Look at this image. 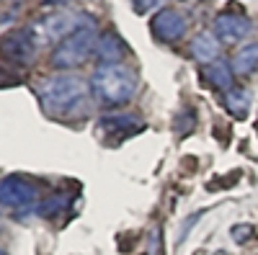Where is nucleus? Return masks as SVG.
<instances>
[{
  "label": "nucleus",
  "mask_w": 258,
  "mask_h": 255,
  "mask_svg": "<svg viewBox=\"0 0 258 255\" xmlns=\"http://www.w3.org/2000/svg\"><path fill=\"white\" fill-rule=\"evenodd\" d=\"M93 88L83 77L64 72L39 82V101L52 116H80L88 109Z\"/></svg>",
  "instance_id": "nucleus-1"
},
{
  "label": "nucleus",
  "mask_w": 258,
  "mask_h": 255,
  "mask_svg": "<svg viewBox=\"0 0 258 255\" xmlns=\"http://www.w3.org/2000/svg\"><path fill=\"white\" fill-rule=\"evenodd\" d=\"M91 88L103 103H126L137 93V75L126 65H101L93 72Z\"/></svg>",
  "instance_id": "nucleus-2"
},
{
  "label": "nucleus",
  "mask_w": 258,
  "mask_h": 255,
  "mask_svg": "<svg viewBox=\"0 0 258 255\" xmlns=\"http://www.w3.org/2000/svg\"><path fill=\"white\" fill-rule=\"evenodd\" d=\"M96 47H98V36L93 26H83L80 31H75L73 36L57 44V49L52 52V65L57 70H73L83 62H88V57L96 54Z\"/></svg>",
  "instance_id": "nucleus-3"
},
{
  "label": "nucleus",
  "mask_w": 258,
  "mask_h": 255,
  "mask_svg": "<svg viewBox=\"0 0 258 255\" xmlns=\"http://www.w3.org/2000/svg\"><path fill=\"white\" fill-rule=\"evenodd\" d=\"M83 26H91L85 16L80 13H73V11H62V13H52V16H44L41 21L31 26L36 41H49V44H59L68 36H73L75 31H80Z\"/></svg>",
  "instance_id": "nucleus-4"
},
{
  "label": "nucleus",
  "mask_w": 258,
  "mask_h": 255,
  "mask_svg": "<svg viewBox=\"0 0 258 255\" xmlns=\"http://www.w3.org/2000/svg\"><path fill=\"white\" fill-rule=\"evenodd\" d=\"M0 54L13 67H29L36 57V36L29 29H16L0 39Z\"/></svg>",
  "instance_id": "nucleus-5"
},
{
  "label": "nucleus",
  "mask_w": 258,
  "mask_h": 255,
  "mask_svg": "<svg viewBox=\"0 0 258 255\" xmlns=\"http://www.w3.org/2000/svg\"><path fill=\"white\" fill-rule=\"evenodd\" d=\"M39 199L34 181L24 176H8L0 181V204L8 209H31Z\"/></svg>",
  "instance_id": "nucleus-6"
},
{
  "label": "nucleus",
  "mask_w": 258,
  "mask_h": 255,
  "mask_svg": "<svg viewBox=\"0 0 258 255\" xmlns=\"http://www.w3.org/2000/svg\"><path fill=\"white\" fill-rule=\"evenodd\" d=\"M150 29H153V34L160 39V41H178L186 36L188 31V24H186V18L173 11V8H163L155 13L153 18V24H150Z\"/></svg>",
  "instance_id": "nucleus-7"
},
{
  "label": "nucleus",
  "mask_w": 258,
  "mask_h": 255,
  "mask_svg": "<svg viewBox=\"0 0 258 255\" xmlns=\"http://www.w3.org/2000/svg\"><path fill=\"white\" fill-rule=\"evenodd\" d=\"M250 34V21L243 16V13H232V11H225L214 18V36L225 44H235Z\"/></svg>",
  "instance_id": "nucleus-8"
},
{
  "label": "nucleus",
  "mask_w": 258,
  "mask_h": 255,
  "mask_svg": "<svg viewBox=\"0 0 258 255\" xmlns=\"http://www.w3.org/2000/svg\"><path fill=\"white\" fill-rule=\"evenodd\" d=\"M142 129V124L137 116L132 114H114V116H103L101 124H98V132L103 134V139L109 142H119V139H126L129 134H135Z\"/></svg>",
  "instance_id": "nucleus-9"
},
{
  "label": "nucleus",
  "mask_w": 258,
  "mask_h": 255,
  "mask_svg": "<svg viewBox=\"0 0 258 255\" xmlns=\"http://www.w3.org/2000/svg\"><path fill=\"white\" fill-rule=\"evenodd\" d=\"M126 54V44L114 34L106 31L98 36V47H96V57L101 65H121V59Z\"/></svg>",
  "instance_id": "nucleus-10"
},
{
  "label": "nucleus",
  "mask_w": 258,
  "mask_h": 255,
  "mask_svg": "<svg viewBox=\"0 0 258 255\" xmlns=\"http://www.w3.org/2000/svg\"><path fill=\"white\" fill-rule=\"evenodd\" d=\"M191 54L194 59L204 62V65H212V62L220 59V39L212 34H199L191 39Z\"/></svg>",
  "instance_id": "nucleus-11"
},
{
  "label": "nucleus",
  "mask_w": 258,
  "mask_h": 255,
  "mask_svg": "<svg viewBox=\"0 0 258 255\" xmlns=\"http://www.w3.org/2000/svg\"><path fill=\"white\" fill-rule=\"evenodd\" d=\"M204 77L214 85V88H220V91H230V85H232V67L227 65V62H212V65L204 67Z\"/></svg>",
  "instance_id": "nucleus-12"
},
{
  "label": "nucleus",
  "mask_w": 258,
  "mask_h": 255,
  "mask_svg": "<svg viewBox=\"0 0 258 255\" xmlns=\"http://www.w3.org/2000/svg\"><path fill=\"white\" fill-rule=\"evenodd\" d=\"M232 72H238V75H248V72H253L255 67H258V44H248V47H243L238 54H235V59H232Z\"/></svg>",
  "instance_id": "nucleus-13"
},
{
  "label": "nucleus",
  "mask_w": 258,
  "mask_h": 255,
  "mask_svg": "<svg viewBox=\"0 0 258 255\" xmlns=\"http://www.w3.org/2000/svg\"><path fill=\"white\" fill-rule=\"evenodd\" d=\"M225 106H227V111L235 119H245L248 116V109H250V96L245 91H227Z\"/></svg>",
  "instance_id": "nucleus-14"
},
{
  "label": "nucleus",
  "mask_w": 258,
  "mask_h": 255,
  "mask_svg": "<svg viewBox=\"0 0 258 255\" xmlns=\"http://www.w3.org/2000/svg\"><path fill=\"white\" fill-rule=\"evenodd\" d=\"M68 204H70V196L68 194H57V196H52V199H47L44 204H41L36 211L41 217H47V219H52V217H57L62 209H68Z\"/></svg>",
  "instance_id": "nucleus-15"
},
{
  "label": "nucleus",
  "mask_w": 258,
  "mask_h": 255,
  "mask_svg": "<svg viewBox=\"0 0 258 255\" xmlns=\"http://www.w3.org/2000/svg\"><path fill=\"white\" fill-rule=\"evenodd\" d=\"M165 3V0H132V6L137 13H150V11H155Z\"/></svg>",
  "instance_id": "nucleus-16"
},
{
  "label": "nucleus",
  "mask_w": 258,
  "mask_h": 255,
  "mask_svg": "<svg viewBox=\"0 0 258 255\" xmlns=\"http://www.w3.org/2000/svg\"><path fill=\"white\" fill-rule=\"evenodd\" d=\"M44 3H68V0H44Z\"/></svg>",
  "instance_id": "nucleus-17"
},
{
  "label": "nucleus",
  "mask_w": 258,
  "mask_h": 255,
  "mask_svg": "<svg viewBox=\"0 0 258 255\" xmlns=\"http://www.w3.org/2000/svg\"><path fill=\"white\" fill-rule=\"evenodd\" d=\"M0 255H6V250H3V247H0Z\"/></svg>",
  "instance_id": "nucleus-18"
}]
</instances>
